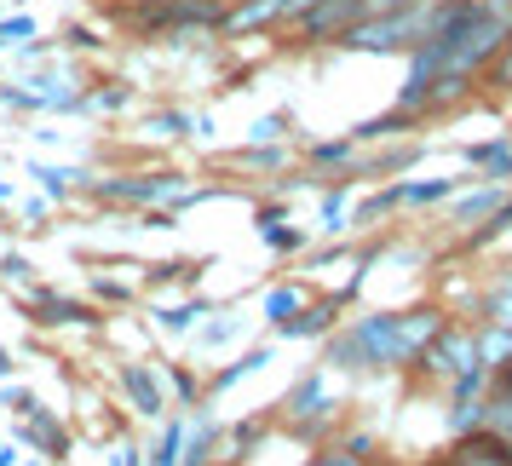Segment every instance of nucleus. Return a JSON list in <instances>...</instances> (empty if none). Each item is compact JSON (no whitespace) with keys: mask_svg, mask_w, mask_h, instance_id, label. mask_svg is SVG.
<instances>
[{"mask_svg":"<svg viewBox=\"0 0 512 466\" xmlns=\"http://www.w3.org/2000/svg\"><path fill=\"white\" fill-rule=\"evenodd\" d=\"M478 363V346H472V334L466 328H438L432 334V346L420 351V369H432V374H461Z\"/></svg>","mask_w":512,"mask_h":466,"instance_id":"obj_1","label":"nucleus"},{"mask_svg":"<svg viewBox=\"0 0 512 466\" xmlns=\"http://www.w3.org/2000/svg\"><path fill=\"white\" fill-rule=\"evenodd\" d=\"M443 328L438 311H403V317H392V363H409V357H420V351L432 346V334Z\"/></svg>","mask_w":512,"mask_h":466,"instance_id":"obj_2","label":"nucleus"},{"mask_svg":"<svg viewBox=\"0 0 512 466\" xmlns=\"http://www.w3.org/2000/svg\"><path fill=\"white\" fill-rule=\"evenodd\" d=\"M121 386H127V397H133V409L139 415H167V397H162V386H156V374L144 369V363H121Z\"/></svg>","mask_w":512,"mask_h":466,"instance_id":"obj_3","label":"nucleus"},{"mask_svg":"<svg viewBox=\"0 0 512 466\" xmlns=\"http://www.w3.org/2000/svg\"><path fill=\"white\" fill-rule=\"evenodd\" d=\"M449 466H512V461L495 449V432L478 426V432H461V449L449 455Z\"/></svg>","mask_w":512,"mask_h":466,"instance_id":"obj_4","label":"nucleus"},{"mask_svg":"<svg viewBox=\"0 0 512 466\" xmlns=\"http://www.w3.org/2000/svg\"><path fill=\"white\" fill-rule=\"evenodd\" d=\"M225 12L213 6V0H173V6H156V12H144V24H219Z\"/></svg>","mask_w":512,"mask_h":466,"instance_id":"obj_5","label":"nucleus"},{"mask_svg":"<svg viewBox=\"0 0 512 466\" xmlns=\"http://www.w3.org/2000/svg\"><path fill=\"white\" fill-rule=\"evenodd\" d=\"M340 317V300H323V305H311L305 317H288V323L277 328V334H288V340H311V334H323L328 323Z\"/></svg>","mask_w":512,"mask_h":466,"instance_id":"obj_6","label":"nucleus"},{"mask_svg":"<svg viewBox=\"0 0 512 466\" xmlns=\"http://www.w3.org/2000/svg\"><path fill=\"white\" fill-rule=\"evenodd\" d=\"M472 346H478L484 369H501V363H512V328H489L484 340H472Z\"/></svg>","mask_w":512,"mask_h":466,"instance_id":"obj_7","label":"nucleus"},{"mask_svg":"<svg viewBox=\"0 0 512 466\" xmlns=\"http://www.w3.org/2000/svg\"><path fill=\"white\" fill-rule=\"evenodd\" d=\"M41 323H98L87 305H75V300H58V294H47L41 300Z\"/></svg>","mask_w":512,"mask_h":466,"instance_id":"obj_8","label":"nucleus"},{"mask_svg":"<svg viewBox=\"0 0 512 466\" xmlns=\"http://www.w3.org/2000/svg\"><path fill=\"white\" fill-rule=\"evenodd\" d=\"M29 420H35V426H29V438L41 443L47 455H64V449H70V438H64V426H52V420H47V409H41V415H29Z\"/></svg>","mask_w":512,"mask_h":466,"instance_id":"obj_9","label":"nucleus"},{"mask_svg":"<svg viewBox=\"0 0 512 466\" xmlns=\"http://www.w3.org/2000/svg\"><path fill=\"white\" fill-rule=\"evenodd\" d=\"M288 409H300V415H317V409H323V374L300 380V386L288 392Z\"/></svg>","mask_w":512,"mask_h":466,"instance_id":"obj_10","label":"nucleus"},{"mask_svg":"<svg viewBox=\"0 0 512 466\" xmlns=\"http://www.w3.org/2000/svg\"><path fill=\"white\" fill-rule=\"evenodd\" d=\"M265 311H271V323H288V317H300V294L294 288H271V300H265Z\"/></svg>","mask_w":512,"mask_h":466,"instance_id":"obj_11","label":"nucleus"},{"mask_svg":"<svg viewBox=\"0 0 512 466\" xmlns=\"http://www.w3.org/2000/svg\"><path fill=\"white\" fill-rule=\"evenodd\" d=\"M179 449H185V426H167L162 443H156V455H150V466H179Z\"/></svg>","mask_w":512,"mask_h":466,"instance_id":"obj_12","label":"nucleus"},{"mask_svg":"<svg viewBox=\"0 0 512 466\" xmlns=\"http://www.w3.org/2000/svg\"><path fill=\"white\" fill-rule=\"evenodd\" d=\"M265 363H271V351L259 346V351H248V357H236L231 369L219 374V380H213V386H231V380H242V374H254V369H265Z\"/></svg>","mask_w":512,"mask_h":466,"instance_id":"obj_13","label":"nucleus"},{"mask_svg":"<svg viewBox=\"0 0 512 466\" xmlns=\"http://www.w3.org/2000/svg\"><path fill=\"white\" fill-rule=\"evenodd\" d=\"M196 317H208V305H202V300H196V305H173V311H162V323H167V328H190Z\"/></svg>","mask_w":512,"mask_h":466,"instance_id":"obj_14","label":"nucleus"},{"mask_svg":"<svg viewBox=\"0 0 512 466\" xmlns=\"http://www.w3.org/2000/svg\"><path fill=\"white\" fill-rule=\"evenodd\" d=\"M495 208H501V196L484 190V196H466V202H461V219H484V213H495Z\"/></svg>","mask_w":512,"mask_h":466,"instance_id":"obj_15","label":"nucleus"},{"mask_svg":"<svg viewBox=\"0 0 512 466\" xmlns=\"http://www.w3.org/2000/svg\"><path fill=\"white\" fill-rule=\"evenodd\" d=\"M323 225H328V231H340V225H346V190L323 196Z\"/></svg>","mask_w":512,"mask_h":466,"instance_id":"obj_16","label":"nucleus"},{"mask_svg":"<svg viewBox=\"0 0 512 466\" xmlns=\"http://www.w3.org/2000/svg\"><path fill=\"white\" fill-rule=\"evenodd\" d=\"M449 190H455V185H443V179H438V185H403V202H443Z\"/></svg>","mask_w":512,"mask_h":466,"instance_id":"obj_17","label":"nucleus"},{"mask_svg":"<svg viewBox=\"0 0 512 466\" xmlns=\"http://www.w3.org/2000/svg\"><path fill=\"white\" fill-rule=\"evenodd\" d=\"M6 403H12L18 415H41V403H35V392H24V386H12V392H6Z\"/></svg>","mask_w":512,"mask_h":466,"instance_id":"obj_18","label":"nucleus"},{"mask_svg":"<svg viewBox=\"0 0 512 466\" xmlns=\"http://www.w3.org/2000/svg\"><path fill=\"white\" fill-rule=\"evenodd\" d=\"M35 173H41V179H47V190H52V196H64V190H70V185H64V179H70V173H64V167H35Z\"/></svg>","mask_w":512,"mask_h":466,"instance_id":"obj_19","label":"nucleus"},{"mask_svg":"<svg viewBox=\"0 0 512 466\" xmlns=\"http://www.w3.org/2000/svg\"><path fill=\"white\" fill-rule=\"evenodd\" d=\"M311 466H363V461H357V455H334V449H328V455H317Z\"/></svg>","mask_w":512,"mask_h":466,"instance_id":"obj_20","label":"nucleus"},{"mask_svg":"<svg viewBox=\"0 0 512 466\" xmlns=\"http://www.w3.org/2000/svg\"><path fill=\"white\" fill-rule=\"evenodd\" d=\"M495 81H501V87H512V35H507V58L495 64Z\"/></svg>","mask_w":512,"mask_h":466,"instance_id":"obj_21","label":"nucleus"},{"mask_svg":"<svg viewBox=\"0 0 512 466\" xmlns=\"http://www.w3.org/2000/svg\"><path fill=\"white\" fill-rule=\"evenodd\" d=\"M110 466H139V449H133V443H121V449H116V461H110Z\"/></svg>","mask_w":512,"mask_h":466,"instance_id":"obj_22","label":"nucleus"},{"mask_svg":"<svg viewBox=\"0 0 512 466\" xmlns=\"http://www.w3.org/2000/svg\"><path fill=\"white\" fill-rule=\"evenodd\" d=\"M0 466H18V449L12 443H0Z\"/></svg>","mask_w":512,"mask_h":466,"instance_id":"obj_23","label":"nucleus"},{"mask_svg":"<svg viewBox=\"0 0 512 466\" xmlns=\"http://www.w3.org/2000/svg\"><path fill=\"white\" fill-rule=\"evenodd\" d=\"M6 369H12V357H6V351H0V374H6Z\"/></svg>","mask_w":512,"mask_h":466,"instance_id":"obj_24","label":"nucleus"},{"mask_svg":"<svg viewBox=\"0 0 512 466\" xmlns=\"http://www.w3.org/2000/svg\"><path fill=\"white\" fill-rule=\"evenodd\" d=\"M208 466H213V461H208Z\"/></svg>","mask_w":512,"mask_h":466,"instance_id":"obj_25","label":"nucleus"}]
</instances>
